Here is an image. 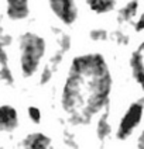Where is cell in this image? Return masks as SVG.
Returning <instances> with one entry per match:
<instances>
[{
	"mask_svg": "<svg viewBox=\"0 0 144 149\" xmlns=\"http://www.w3.org/2000/svg\"><path fill=\"white\" fill-rule=\"evenodd\" d=\"M52 14L64 25H74L79 17V10L75 0H48Z\"/></svg>",
	"mask_w": 144,
	"mask_h": 149,
	"instance_id": "4",
	"label": "cell"
},
{
	"mask_svg": "<svg viewBox=\"0 0 144 149\" xmlns=\"http://www.w3.org/2000/svg\"><path fill=\"white\" fill-rule=\"evenodd\" d=\"M113 77L105 56L98 52L71 61L61 91V107L74 125H86L109 107Z\"/></svg>",
	"mask_w": 144,
	"mask_h": 149,
	"instance_id": "1",
	"label": "cell"
},
{
	"mask_svg": "<svg viewBox=\"0 0 144 149\" xmlns=\"http://www.w3.org/2000/svg\"><path fill=\"white\" fill-rule=\"evenodd\" d=\"M47 51V42L40 34L25 31L18 38V65L24 79H30L38 72Z\"/></svg>",
	"mask_w": 144,
	"mask_h": 149,
	"instance_id": "2",
	"label": "cell"
},
{
	"mask_svg": "<svg viewBox=\"0 0 144 149\" xmlns=\"http://www.w3.org/2000/svg\"><path fill=\"white\" fill-rule=\"evenodd\" d=\"M6 13L11 21H23L30 16V0H6Z\"/></svg>",
	"mask_w": 144,
	"mask_h": 149,
	"instance_id": "6",
	"label": "cell"
},
{
	"mask_svg": "<svg viewBox=\"0 0 144 149\" xmlns=\"http://www.w3.org/2000/svg\"><path fill=\"white\" fill-rule=\"evenodd\" d=\"M23 148H31V149H45L51 146V138L47 134L42 132H33L25 135L24 139L20 143Z\"/></svg>",
	"mask_w": 144,
	"mask_h": 149,
	"instance_id": "9",
	"label": "cell"
},
{
	"mask_svg": "<svg viewBox=\"0 0 144 149\" xmlns=\"http://www.w3.org/2000/svg\"><path fill=\"white\" fill-rule=\"evenodd\" d=\"M134 30L137 31V33L144 31V11L141 13V16L138 17V20L134 23Z\"/></svg>",
	"mask_w": 144,
	"mask_h": 149,
	"instance_id": "16",
	"label": "cell"
},
{
	"mask_svg": "<svg viewBox=\"0 0 144 149\" xmlns=\"http://www.w3.org/2000/svg\"><path fill=\"white\" fill-rule=\"evenodd\" d=\"M18 113L10 104L0 106V134H11L18 128Z\"/></svg>",
	"mask_w": 144,
	"mask_h": 149,
	"instance_id": "5",
	"label": "cell"
},
{
	"mask_svg": "<svg viewBox=\"0 0 144 149\" xmlns=\"http://www.w3.org/2000/svg\"><path fill=\"white\" fill-rule=\"evenodd\" d=\"M138 6H140L138 4V0H130V1H127L126 4L119 10L117 21L119 23H129V21H131L137 16V13H138Z\"/></svg>",
	"mask_w": 144,
	"mask_h": 149,
	"instance_id": "12",
	"label": "cell"
},
{
	"mask_svg": "<svg viewBox=\"0 0 144 149\" xmlns=\"http://www.w3.org/2000/svg\"><path fill=\"white\" fill-rule=\"evenodd\" d=\"M137 146H138V148H144V131L140 134V136H138V139H137Z\"/></svg>",
	"mask_w": 144,
	"mask_h": 149,
	"instance_id": "17",
	"label": "cell"
},
{
	"mask_svg": "<svg viewBox=\"0 0 144 149\" xmlns=\"http://www.w3.org/2000/svg\"><path fill=\"white\" fill-rule=\"evenodd\" d=\"M6 44H8V38H6L4 35H0V79L3 82L11 86L13 84V74L11 70L8 68V55L6 51Z\"/></svg>",
	"mask_w": 144,
	"mask_h": 149,
	"instance_id": "7",
	"label": "cell"
},
{
	"mask_svg": "<svg viewBox=\"0 0 144 149\" xmlns=\"http://www.w3.org/2000/svg\"><path fill=\"white\" fill-rule=\"evenodd\" d=\"M27 116L30 118V121L33 124H41V120H42V114H41V110L37 107V106H30L27 108Z\"/></svg>",
	"mask_w": 144,
	"mask_h": 149,
	"instance_id": "13",
	"label": "cell"
},
{
	"mask_svg": "<svg viewBox=\"0 0 144 149\" xmlns=\"http://www.w3.org/2000/svg\"><path fill=\"white\" fill-rule=\"evenodd\" d=\"M85 3L95 14H107L116 7V0H85Z\"/></svg>",
	"mask_w": 144,
	"mask_h": 149,
	"instance_id": "11",
	"label": "cell"
},
{
	"mask_svg": "<svg viewBox=\"0 0 144 149\" xmlns=\"http://www.w3.org/2000/svg\"><path fill=\"white\" fill-rule=\"evenodd\" d=\"M89 37L92 41H105L107 40V31L103 28H93L89 33Z\"/></svg>",
	"mask_w": 144,
	"mask_h": 149,
	"instance_id": "14",
	"label": "cell"
},
{
	"mask_svg": "<svg viewBox=\"0 0 144 149\" xmlns=\"http://www.w3.org/2000/svg\"><path fill=\"white\" fill-rule=\"evenodd\" d=\"M143 114L144 97L133 101L124 111L123 117L120 118V123H119L117 130H116V138L119 141H126L133 135L134 130L140 125L141 120H143Z\"/></svg>",
	"mask_w": 144,
	"mask_h": 149,
	"instance_id": "3",
	"label": "cell"
},
{
	"mask_svg": "<svg viewBox=\"0 0 144 149\" xmlns=\"http://www.w3.org/2000/svg\"><path fill=\"white\" fill-rule=\"evenodd\" d=\"M112 134V127L109 123V107H106L102 111L100 117L96 124V136L100 142H105Z\"/></svg>",
	"mask_w": 144,
	"mask_h": 149,
	"instance_id": "10",
	"label": "cell"
},
{
	"mask_svg": "<svg viewBox=\"0 0 144 149\" xmlns=\"http://www.w3.org/2000/svg\"><path fill=\"white\" fill-rule=\"evenodd\" d=\"M138 49L141 51V52H144V41L141 42V44H140V47H138Z\"/></svg>",
	"mask_w": 144,
	"mask_h": 149,
	"instance_id": "18",
	"label": "cell"
},
{
	"mask_svg": "<svg viewBox=\"0 0 144 149\" xmlns=\"http://www.w3.org/2000/svg\"><path fill=\"white\" fill-rule=\"evenodd\" d=\"M52 74H54V69L51 66H45L41 73V77H40V84L48 83L51 80V77H52Z\"/></svg>",
	"mask_w": 144,
	"mask_h": 149,
	"instance_id": "15",
	"label": "cell"
},
{
	"mask_svg": "<svg viewBox=\"0 0 144 149\" xmlns=\"http://www.w3.org/2000/svg\"><path fill=\"white\" fill-rule=\"evenodd\" d=\"M130 69L137 84L144 90V52L136 49L130 56Z\"/></svg>",
	"mask_w": 144,
	"mask_h": 149,
	"instance_id": "8",
	"label": "cell"
}]
</instances>
